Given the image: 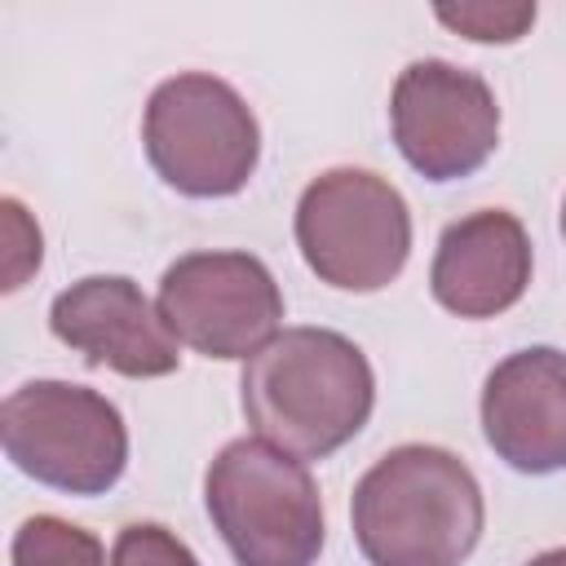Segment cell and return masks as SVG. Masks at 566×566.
Wrapping results in <instances>:
<instances>
[{"mask_svg": "<svg viewBox=\"0 0 566 566\" xmlns=\"http://www.w3.org/2000/svg\"><path fill=\"white\" fill-rule=\"evenodd\" d=\"M367 354L332 327H283L243 367V416L270 447L296 460L340 451L371 416Z\"/></svg>", "mask_w": 566, "mask_h": 566, "instance_id": "obj_1", "label": "cell"}, {"mask_svg": "<svg viewBox=\"0 0 566 566\" xmlns=\"http://www.w3.org/2000/svg\"><path fill=\"white\" fill-rule=\"evenodd\" d=\"M349 517L371 566H460L482 535V486L460 455L407 442L358 478Z\"/></svg>", "mask_w": 566, "mask_h": 566, "instance_id": "obj_2", "label": "cell"}, {"mask_svg": "<svg viewBox=\"0 0 566 566\" xmlns=\"http://www.w3.org/2000/svg\"><path fill=\"white\" fill-rule=\"evenodd\" d=\"M203 500L239 566H314L323 553L318 482L265 438L226 442L208 464Z\"/></svg>", "mask_w": 566, "mask_h": 566, "instance_id": "obj_3", "label": "cell"}, {"mask_svg": "<svg viewBox=\"0 0 566 566\" xmlns=\"http://www.w3.org/2000/svg\"><path fill=\"white\" fill-rule=\"evenodd\" d=\"M150 168L190 199H226L248 186L261 159V128L248 102L217 75L164 80L142 119Z\"/></svg>", "mask_w": 566, "mask_h": 566, "instance_id": "obj_4", "label": "cell"}, {"mask_svg": "<svg viewBox=\"0 0 566 566\" xmlns=\"http://www.w3.org/2000/svg\"><path fill=\"white\" fill-rule=\"evenodd\" d=\"M13 469L66 495H102L124 478L128 429L111 398L71 380H27L0 407Z\"/></svg>", "mask_w": 566, "mask_h": 566, "instance_id": "obj_5", "label": "cell"}, {"mask_svg": "<svg viewBox=\"0 0 566 566\" xmlns=\"http://www.w3.org/2000/svg\"><path fill=\"white\" fill-rule=\"evenodd\" d=\"M296 248L327 287L380 292L411 252L407 199L367 168H332L301 190Z\"/></svg>", "mask_w": 566, "mask_h": 566, "instance_id": "obj_6", "label": "cell"}, {"mask_svg": "<svg viewBox=\"0 0 566 566\" xmlns=\"http://www.w3.org/2000/svg\"><path fill=\"white\" fill-rule=\"evenodd\" d=\"M164 327L203 358H252L283 323V292L252 252H190L159 279Z\"/></svg>", "mask_w": 566, "mask_h": 566, "instance_id": "obj_7", "label": "cell"}, {"mask_svg": "<svg viewBox=\"0 0 566 566\" xmlns=\"http://www.w3.org/2000/svg\"><path fill=\"white\" fill-rule=\"evenodd\" d=\"M389 124L402 159L429 181H460L478 172L500 142L491 84L442 57L402 66L389 97Z\"/></svg>", "mask_w": 566, "mask_h": 566, "instance_id": "obj_8", "label": "cell"}, {"mask_svg": "<svg viewBox=\"0 0 566 566\" xmlns=\"http://www.w3.org/2000/svg\"><path fill=\"white\" fill-rule=\"evenodd\" d=\"M49 327L62 345L84 354L93 367H111L133 380L177 371V336L164 327L159 305L124 274H93L71 283L49 305Z\"/></svg>", "mask_w": 566, "mask_h": 566, "instance_id": "obj_9", "label": "cell"}, {"mask_svg": "<svg viewBox=\"0 0 566 566\" xmlns=\"http://www.w3.org/2000/svg\"><path fill=\"white\" fill-rule=\"evenodd\" d=\"M482 433L517 473L566 469V354L548 345L509 354L482 385Z\"/></svg>", "mask_w": 566, "mask_h": 566, "instance_id": "obj_10", "label": "cell"}, {"mask_svg": "<svg viewBox=\"0 0 566 566\" xmlns=\"http://www.w3.org/2000/svg\"><path fill=\"white\" fill-rule=\"evenodd\" d=\"M531 283L526 226L504 208H482L451 221L438 239L429 287L460 318H495L522 301Z\"/></svg>", "mask_w": 566, "mask_h": 566, "instance_id": "obj_11", "label": "cell"}, {"mask_svg": "<svg viewBox=\"0 0 566 566\" xmlns=\"http://www.w3.org/2000/svg\"><path fill=\"white\" fill-rule=\"evenodd\" d=\"M9 566H106V548L93 531L35 513L13 531Z\"/></svg>", "mask_w": 566, "mask_h": 566, "instance_id": "obj_12", "label": "cell"}, {"mask_svg": "<svg viewBox=\"0 0 566 566\" xmlns=\"http://www.w3.org/2000/svg\"><path fill=\"white\" fill-rule=\"evenodd\" d=\"M438 22L478 44H513L531 31L535 4H442Z\"/></svg>", "mask_w": 566, "mask_h": 566, "instance_id": "obj_13", "label": "cell"}, {"mask_svg": "<svg viewBox=\"0 0 566 566\" xmlns=\"http://www.w3.org/2000/svg\"><path fill=\"white\" fill-rule=\"evenodd\" d=\"M111 566H199V557L159 522H128L115 535Z\"/></svg>", "mask_w": 566, "mask_h": 566, "instance_id": "obj_14", "label": "cell"}, {"mask_svg": "<svg viewBox=\"0 0 566 566\" xmlns=\"http://www.w3.org/2000/svg\"><path fill=\"white\" fill-rule=\"evenodd\" d=\"M4 239H9V252H4V292L22 287V279L31 270H40V230L35 221L27 217V208L18 199H4Z\"/></svg>", "mask_w": 566, "mask_h": 566, "instance_id": "obj_15", "label": "cell"}, {"mask_svg": "<svg viewBox=\"0 0 566 566\" xmlns=\"http://www.w3.org/2000/svg\"><path fill=\"white\" fill-rule=\"evenodd\" d=\"M526 566H566V548H548V553H539V557H531Z\"/></svg>", "mask_w": 566, "mask_h": 566, "instance_id": "obj_16", "label": "cell"}, {"mask_svg": "<svg viewBox=\"0 0 566 566\" xmlns=\"http://www.w3.org/2000/svg\"><path fill=\"white\" fill-rule=\"evenodd\" d=\"M562 234H566V203H562Z\"/></svg>", "mask_w": 566, "mask_h": 566, "instance_id": "obj_17", "label": "cell"}]
</instances>
